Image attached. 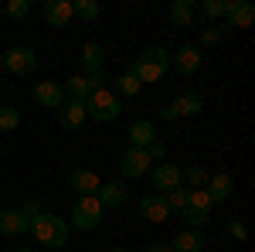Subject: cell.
<instances>
[{
  "label": "cell",
  "instance_id": "cell-27",
  "mask_svg": "<svg viewBox=\"0 0 255 252\" xmlns=\"http://www.w3.org/2000/svg\"><path fill=\"white\" fill-rule=\"evenodd\" d=\"M20 123V113L14 106H0V133H10V130H17Z\"/></svg>",
  "mask_w": 255,
  "mask_h": 252
},
{
  "label": "cell",
  "instance_id": "cell-15",
  "mask_svg": "<svg viewBox=\"0 0 255 252\" xmlns=\"http://www.w3.org/2000/svg\"><path fill=\"white\" fill-rule=\"evenodd\" d=\"M31 229V218L20 212V208H7L0 212V235H20Z\"/></svg>",
  "mask_w": 255,
  "mask_h": 252
},
{
  "label": "cell",
  "instance_id": "cell-6",
  "mask_svg": "<svg viewBox=\"0 0 255 252\" xmlns=\"http://www.w3.org/2000/svg\"><path fill=\"white\" fill-rule=\"evenodd\" d=\"M34 65H38V55H34L31 48H24V44H14L10 51H3V68L14 72V75H27V72H34Z\"/></svg>",
  "mask_w": 255,
  "mask_h": 252
},
{
  "label": "cell",
  "instance_id": "cell-3",
  "mask_svg": "<svg viewBox=\"0 0 255 252\" xmlns=\"http://www.w3.org/2000/svg\"><path fill=\"white\" fill-rule=\"evenodd\" d=\"M119 113H123V99L109 89H96L85 99V116L96 119V123H113Z\"/></svg>",
  "mask_w": 255,
  "mask_h": 252
},
{
  "label": "cell",
  "instance_id": "cell-21",
  "mask_svg": "<svg viewBox=\"0 0 255 252\" xmlns=\"http://www.w3.org/2000/svg\"><path fill=\"white\" fill-rule=\"evenodd\" d=\"M153 140H157V130H153V123H150V119H136V123L129 126V147L146 150Z\"/></svg>",
  "mask_w": 255,
  "mask_h": 252
},
{
  "label": "cell",
  "instance_id": "cell-29",
  "mask_svg": "<svg viewBox=\"0 0 255 252\" xmlns=\"http://www.w3.org/2000/svg\"><path fill=\"white\" fill-rule=\"evenodd\" d=\"M184 201H187V191H167L163 194V205H167V212H184Z\"/></svg>",
  "mask_w": 255,
  "mask_h": 252
},
{
  "label": "cell",
  "instance_id": "cell-36",
  "mask_svg": "<svg viewBox=\"0 0 255 252\" xmlns=\"http://www.w3.org/2000/svg\"><path fill=\"white\" fill-rule=\"evenodd\" d=\"M146 252H174V249H170L167 242H153V246H150V249H146Z\"/></svg>",
  "mask_w": 255,
  "mask_h": 252
},
{
  "label": "cell",
  "instance_id": "cell-30",
  "mask_svg": "<svg viewBox=\"0 0 255 252\" xmlns=\"http://www.w3.org/2000/svg\"><path fill=\"white\" fill-rule=\"evenodd\" d=\"M27 14H31V0H10V3H7V17L24 20Z\"/></svg>",
  "mask_w": 255,
  "mask_h": 252
},
{
  "label": "cell",
  "instance_id": "cell-5",
  "mask_svg": "<svg viewBox=\"0 0 255 252\" xmlns=\"http://www.w3.org/2000/svg\"><path fill=\"white\" fill-rule=\"evenodd\" d=\"M211 205H215V201H211V198H208V191H204V188H191V191H187V201H184V222H187V225H191V229H201V225H204V222H208V215H211Z\"/></svg>",
  "mask_w": 255,
  "mask_h": 252
},
{
  "label": "cell",
  "instance_id": "cell-35",
  "mask_svg": "<svg viewBox=\"0 0 255 252\" xmlns=\"http://www.w3.org/2000/svg\"><path fill=\"white\" fill-rule=\"evenodd\" d=\"M218 38H221V31H218V27H204V31H201V44H215Z\"/></svg>",
  "mask_w": 255,
  "mask_h": 252
},
{
  "label": "cell",
  "instance_id": "cell-22",
  "mask_svg": "<svg viewBox=\"0 0 255 252\" xmlns=\"http://www.w3.org/2000/svg\"><path fill=\"white\" fill-rule=\"evenodd\" d=\"M82 68H85V75H92V72H102V44L99 41H89L85 48H82Z\"/></svg>",
  "mask_w": 255,
  "mask_h": 252
},
{
  "label": "cell",
  "instance_id": "cell-11",
  "mask_svg": "<svg viewBox=\"0 0 255 252\" xmlns=\"http://www.w3.org/2000/svg\"><path fill=\"white\" fill-rule=\"evenodd\" d=\"M180 181H184V171H180L177 164H160L157 171H153V188H157L160 194L177 191V188H180Z\"/></svg>",
  "mask_w": 255,
  "mask_h": 252
},
{
  "label": "cell",
  "instance_id": "cell-32",
  "mask_svg": "<svg viewBox=\"0 0 255 252\" xmlns=\"http://www.w3.org/2000/svg\"><path fill=\"white\" fill-rule=\"evenodd\" d=\"M85 82H89V89L96 92V89H106L109 78H106V72H92V75H85Z\"/></svg>",
  "mask_w": 255,
  "mask_h": 252
},
{
  "label": "cell",
  "instance_id": "cell-25",
  "mask_svg": "<svg viewBox=\"0 0 255 252\" xmlns=\"http://www.w3.org/2000/svg\"><path fill=\"white\" fill-rule=\"evenodd\" d=\"M65 92H68L72 99H79V102H85L92 89H89V82H85V75H72L68 82H65Z\"/></svg>",
  "mask_w": 255,
  "mask_h": 252
},
{
  "label": "cell",
  "instance_id": "cell-28",
  "mask_svg": "<svg viewBox=\"0 0 255 252\" xmlns=\"http://www.w3.org/2000/svg\"><path fill=\"white\" fill-rule=\"evenodd\" d=\"M225 7H228V0H204L201 3V14L208 20H215V17H225Z\"/></svg>",
  "mask_w": 255,
  "mask_h": 252
},
{
  "label": "cell",
  "instance_id": "cell-1",
  "mask_svg": "<svg viewBox=\"0 0 255 252\" xmlns=\"http://www.w3.org/2000/svg\"><path fill=\"white\" fill-rule=\"evenodd\" d=\"M27 232L38 239L41 246H48V249H61L65 242H68V222L58 218V215L51 212H38L31 218V229Z\"/></svg>",
  "mask_w": 255,
  "mask_h": 252
},
{
  "label": "cell",
  "instance_id": "cell-31",
  "mask_svg": "<svg viewBox=\"0 0 255 252\" xmlns=\"http://www.w3.org/2000/svg\"><path fill=\"white\" fill-rule=\"evenodd\" d=\"M184 181H187L191 188H204V184H208V174H204V167H187V171H184Z\"/></svg>",
  "mask_w": 255,
  "mask_h": 252
},
{
  "label": "cell",
  "instance_id": "cell-4",
  "mask_svg": "<svg viewBox=\"0 0 255 252\" xmlns=\"http://www.w3.org/2000/svg\"><path fill=\"white\" fill-rule=\"evenodd\" d=\"M102 205L96 201V194H85L75 201V208H72V229H79V232H92L99 229V222H102Z\"/></svg>",
  "mask_w": 255,
  "mask_h": 252
},
{
  "label": "cell",
  "instance_id": "cell-34",
  "mask_svg": "<svg viewBox=\"0 0 255 252\" xmlns=\"http://www.w3.org/2000/svg\"><path fill=\"white\" fill-rule=\"evenodd\" d=\"M228 232L235 235L238 242H245V239H249V229H245V225H242V222H238V218H235V222H232V225H228Z\"/></svg>",
  "mask_w": 255,
  "mask_h": 252
},
{
  "label": "cell",
  "instance_id": "cell-26",
  "mask_svg": "<svg viewBox=\"0 0 255 252\" xmlns=\"http://www.w3.org/2000/svg\"><path fill=\"white\" fill-rule=\"evenodd\" d=\"M72 17L96 20L99 17V3H96V0H75V3H72Z\"/></svg>",
  "mask_w": 255,
  "mask_h": 252
},
{
  "label": "cell",
  "instance_id": "cell-20",
  "mask_svg": "<svg viewBox=\"0 0 255 252\" xmlns=\"http://www.w3.org/2000/svg\"><path fill=\"white\" fill-rule=\"evenodd\" d=\"M204 191H208V198H211V201H228V198H232V191H235V181H232V174H225V171H221V174H215L211 177V181H208V188H204Z\"/></svg>",
  "mask_w": 255,
  "mask_h": 252
},
{
  "label": "cell",
  "instance_id": "cell-12",
  "mask_svg": "<svg viewBox=\"0 0 255 252\" xmlns=\"http://www.w3.org/2000/svg\"><path fill=\"white\" fill-rule=\"evenodd\" d=\"M34 99H38L44 109H61V102H65V89H61V82H38L34 85Z\"/></svg>",
  "mask_w": 255,
  "mask_h": 252
},
{
  "label": "cell",
  "instance_id": "cell-24",
  "mask_svg": "<svg viewBox=\"0 0 255 252\" xmlns=\"http://www.w3.org/2000/svg\"><path fill=\"white\" fill-rule=\"evenodd\" d=\"M191 17H194V3L191 0H177L170 7V24H177V27H187Z\"/></svg>",
  "mask_w": 255,
  "mask_h": 252
},
{
  "label": "cell",
  "instance_id": "cell-38",
  "mask_svg": "<svg viewBox=\"0 0 255 252\" xmlns=\"http://www.w3.org/2000/svg\"><path fill=\"white\" fill-rule=\"evenodd\" d=\"M17 252H31V249H17Z\"/></svg>",
  "mask_w": 255,
  "mask_h": 252
},
{
  "label": "cell",
  "instance_id": "cell-19",
  "mask_svg": "<svg viewBox=\"0 0 255 252\" xmlns=\"http://www.w3.org/2000/svg\"><path fill=\"white\" fill-rule=\"evenodd\" d=\"M204 246H208V242H204V235L197 232V229H184V232H177L174 242H170L174 252H201Z\"/></svg>",
  "mask_w": 255,
  "mask_h": 252
},
{
  "label": "cell",
  "instance_id": "cell-23",
  "mask_svg": "<svg viewBox=\"0 0 255 252\" xmlns=\"http://www.w3.org/2000/svg\"><path fill=\"white\" fill-rule=\"evenodd\" d=\"M139 89H143V85H139V78L133 75L129 68H126V72H123V75L116 78V96H119V99H133V96L139 92Z\"/></svg>",
  "mask_w": 255,
  "mask_h": 252
},
{
  "label": "cell",
  "instance_id": "cell-18",
  "mask_svg": "<svg viewBox=\"0 0 255 252\" xmlns=\"http://www.w3.org/2000/svg\"><path fill=\"white\" fill-rule=\"evenodd\" d=\"M99 184H102V181H99V174L85 171V167H79V171H72V174H68V188H72V191H79L82 198H85V194H96Z\"/></svg>",
  "mask_w": 255,
  "mask_h": 252
},
{
  "label": "cell",
  "instance_id": "cell-9",
  "mask_svg": "<svg viewBox=\"0 0 255 252\" xmlns=\"http://www.w3.org/2000/svg\"><path fill=\"white\" fill-rule=\"evenodd\" d=\"M170 65H174L180 75H194L201 68V48L197 44H180L174 55H170Z\"/></svg>",
  "mask_w": 255,
  "mask_h": 252
},
{
  "label": "cell",
  "instance_id": "cell-8",
  "mask_svg": "<svg viewBox=\"0 0 255 252\" xmlns=\"http://www.w3.org/2000/svg\"><path fill=\"white\" fill-rule=\"evenodd\" d=\"M153 167V160H150V154L146 150H139V147H129L126 154H123V160H119V171H123V177H143L146 171Z\"/></svg>",
  "mask_w": 255,
  "mask_h": 252
},
{
  "label": "cell",
  "instance_id": "cell-14",
  "mask_svg": "<svg viewBox=\"0 0 255 252\" xmlns=\"http://www.w3.org/2000/svg\"><path fill=\"white\" fill-rule=\"evenodd\" d=\"M96 201L102 205V212H106V208H119V205L126 201V188H123V181H106V184H99Z\"/></svg>",
  "mask_w": 255,
  "mask_h": 252
},
{
  "label": "cell",
  "instance_id": "cell-37",
  "mask_svg": "<svg viewBox=\"0 0 255 252\" xmlns=\"http://www.w3.org/2000/svg\"><path fill=\"white\" fill-rule=\"evenodd\" d=\"M0 68H3V55H0Z\"/></svg>",
  "mask_w": 255,
  "mask_h": 252
},
{
  "label": "cell",
  "instance_id": "cell-13",
  "mask_svg": "<svg viewBox=\"0 0 255 252\" xmlns=\"http://www.w3.org/2000/svg\"><path fill=\"white\" fill-rule=\"evenodd\" d=\"M85 119H89V116H85V102H79V99H68V102H61L58 123L65 126V130H79Z\"/></svg>",
  "mask_w": 255,
  "mask_h": 252
},
{
  "label": "cell",
  "instance_id": "cell-17",
  "mask_svg": "<svg viewBox=\"0 0 255 252\" xmlns=\"http://www.w3.org/2000/svg\"><path fill=\"white\" fill-rule=\"evenodd\" d=\"M139 212H143V218H150V222H157V225L170 218L167 205H163V194H143V198H139Z\"/></svg>",
  "mask_w": 255,
  "mask_h": 252
},
{
  "label": "cell",
  "instance_id": "cell-33",
  "mask_svg": "<svg viewBox=\"0 0 255 252\" xmlns=\"http://www.w3.org/2000/svg\"><path fill=\"white\" fill-rule=\"evenodd\" d=\"M146 154H150V160H160V157H167V147H163L160 140H153V143L146 147Z\"/></svg>",
  "mask_w": 255,
  "mask_h": 252
},
{
  "label": "cell",
  "instance_id": "cell-10",
  "mask_svg": "<svg viewBox=\"0 0 255 252\" xmlns=\"http://www.w3.org/2000/svg\"><path fill=\"white\" fill-rule=\"evenodd\" d=\"M225 20H228V27H252L255 24V7L249 0H228Z\"/></svg>",
  "mask_w": 255,
  "mask_h": 252
},
{
  "label": "cell",
  "instance_id": "cell-39",
  "mask_svg": "<svg viewBox=\"0 0 255 252\" xmlns=\"http://www.w3.org/2000/svg\"><path fill=\"white\" fill-rule=\"evenodd\" d=\"M113 252H126V249H113Z\"/></svg>",
  "mask_w": 255,
  "mask_h": 252
},
{
  "label": "cell",
  "instance_id": "cell-16",
  "mask_svg": "<svg viewBox=\"0 0 255 252\" xmlns=\"http://www.w3.org/2000/svg\"><path fill=\"white\" fill-rule=\"evenodd\" d=\"M44 24H51V27L72 24V0H48L44 3Z\"/></svg>",
  "mask_w": 255,
  "mask_h": 252
},
{
  "label": "cell",
  "instance_id": "cell-7",
  "mask_svg": "<svg viewBox=\"0 0 255 252\" xmlns=\"http://www.w3.org/2000/svg\"><path fill=\"white\" fill-rule=\"evenodd\" d=\"M201 109H204L201 92H180L170 106H163L160 116H163V119H177V116H194V113H201Z\"/></svg>",
  "mask_w": 255,
  "mask_h": 252
},
{
  "label": "cell",
  "instance_id": "cell-2",
  "mask_svg": "<svg viewBox=\"0 0 255 252\" xmlns=\"http://www.w3.org/2000/svg\"><path fill=\"white\" fill-rule=\"evenodd\" d=\"M167 68H170V51H163V48H146V51L129 65V72L139 78V85H143V82H160V78L167 75Z\"/></svg>",
  "mask_w": 255,
  "mask_h": 252
}]
</instances>
